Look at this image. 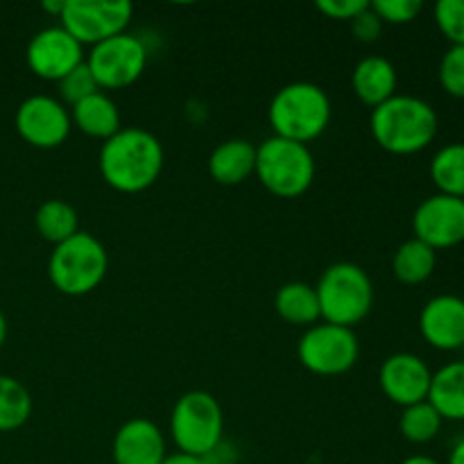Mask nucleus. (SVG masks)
<instances>
[{"label": "nucleus", "mask_w": 464, "mask_h": 464, "mask_svg": "<svg viewBox=\"0 0 464 464\" xmlns=\"http://www.w3.org/2000/svg\"><path fill=\"white\" fill-rule=\"evenodd\" d=\"M170 438L177 453L208 458L225 438V412L211 392L190 390L170 412Z\"/></svg>", "instance_id": "7"}, {"label": "nucleus", "mask_w": 464, "mask_h": 464, "mask_svg": "<svg viewBox=\"0 0 464 464\" xmlns=\"http://www.w3.org/2000/svg\"><path fill=\"white\" fill-rule=\"evenodd\" d=\"M57 84H59V95H62L63 102H68L71 107H75L77 102H82V100H86L89 95L98 93L100 91L98 82H95L93 72L89 71L86 62L80 63L75 71L68 72V75L63 77L62 82H57Z\"/></svg>", "instance_id": "28"}, {"label": "nucleus", "mask_w": 464, "mask_h": 464, "mask_svg": "<svg viewBox=\"0 0 464 464\" xmlns=\"http://www.w3.org/2000/svg\"><path fill=\"white\" fill-rule=\"evenodd\" d=\"M32 417V394L14 376L0 374V433L21 429Z\"/></svg>", "instance_id": "25"}, {"label": "nucleus", "mask_w": 464, "mask_h": 464, "mask_svg": "<svg viewBox=\"0 0 464 464\" xmlns=\"http://www.w3.org/2000/svg\"><path fill=\"white\" fill-rule=\"evenodd\" d=\"M349 25H352L353 36H356L358 41H362V44H374L381 36V32H383V23H381V18L372 12V7L362 9L356 18L349 21Z\"/></svg>", "instance_id": "32"}, {"label": "nucleus", "mask_w": 464, "mask_h": 464, "mask_svg": "<svg viewBox=\"0 0 464 464\" xmlns=\"http://www.w3.org/2000/svg\"><path fill=\"white\" fill-rule=\"evenodd\" d=\"M5 340H7V317H5V313L0 311V349H3Z\"/></svg>", "instance_id": "37"}, {"label": "nucleus", "mask_w": 464, "mask_h": 464, "mask_svg": "<svg viewBox=\"0 0 464 464\" xmlns=\"http://www.w3.org/2000/svg\"><path fill=\"white\" fill-rule=\"evenodd\" d=\"M256 170V145L245 139L222 140L208 157V175L220 186H238Z\"/></svg>", "instance_id": "18"}, {"label": "nucleus", "mask_w": 464, "mask_h": 464, "mask_svg": "<svg viewBox=\"0 0 464 464\" xmlns=\"http://www.w3.org/2000/svg\"><path fill=\"white\" fill-rule=\"evenodd\" d=\"M372 12L381 18V23L388 25H406L412 23L424 9L421 0H374L370 3Z\"/></svg>", "instance_id": "30"}, {"label": "nucleus", "mask_w": 464, "mask_h": 464, "mask_svg": "<svg viewBox=\"0 0 464 464\" xmlns=\"http://www.w3.org/2000/svg\"><path fill=\"white\" fill-rule=\"evenodd\" d=\"M397 68L385 57H365L356 63L352 72L353 95L367 107L376 109L397 95Z\"/></svg>", "instance_id": "17"}, {"label": "nucleus", "mask_w": 464, "mask_h": 464, "mask_svg": "<svg viewBox=\"0 0 464 464\" xmlns=\"http://www.w3.org/2000/svg\"><path fill=\"white\" fill-rule=\"evenodd\" d=\"M84 62L93 72L100 91L127 89L143 75L148 66V48L140 36L122 32L93 45Z\"/></svg>", "instance_id": "10"}, {"label": "nucleus", "mask_w": 464, "mask_h": 464, "mask_svg": "<svg viewBox=\"0 0 464 464\" xmlns=\"http://www.w3.org/2000/svg\"><path fill=\"white\" fill-rule=\"evenodd\" d=\"M361 356V343L353 329L317 322L308 326L297 343V358L311 374H347Z\"/></svg>", "instance_id": "8"}, {"label": "nucleus", "mask_w": 464, "mask_h": 464, "mask_svg": "<svg viewBox=\"0 0 464 464\" xmlns=\"http://www.w3.org/2000/svg\"><path fill=\"white\" fill-rule=\"evenodd\" d=\"M447 464H464V438L458 440V442L451 447Z\"/></svg>", "instance_id": "34"}, {"label": "nucleus", "mask_w": 464, "mask_h": 464, "mask_svg": "<svg viewBox=\"0 0 464 464\" xmlns=\"http://www.w3.org/2000/svg\"><path fill=\"white\" fill-rule=\"evenodd\" d=\"M100 172L113 190L125 195L152 188L163 172L166 154L152 131L122 127L100 150Z\"/></svg>", "instance_id": "1"}, {"label": "nucleus", "mask_w": 464, "mask_h": 464, "mask_svg": "<svg viewBox=\"0 0 464 464\" xmlns=\"http://www.w3.org/2000/svg\"><path fill=\"white\" fill-rule=\"evenodd\" d=\"M254 175L263 188L276 198H302L315 181V157L308 145L270 136L256 145Z\"/></svg>", "instance_id": "6"}, {"label": "nucleus", "mask_w": 464, "mask_h": 464, "mask_svg": "<svg viewBox=\"0 0 464 464\" xmlns=\"http://www.w3.org/2000/svg\"><path fill=\"white\" fill-rule=\"evenodd\" d=\"M331 113L334 107L329 95L313 82H293L281 86L267 104V122L275 131L272 136L304 145L324 134Z\"/></svg>", "instance_id": "3"}, {"label": "nucleus", "mask_w": 464, "mask_h": 464, "mask_svg": "<svg viewBox=\"0 0 464 464\" xmlns=\"http://www.w3.org/2000/svg\"><path fill=\"white\" fill-rule=\"evenodd\" d=\"M426 401L444 421H464V361L447 362L433 372Z\"/></svg>", "instance_id": "20"}, {"label": "nucleus", "mask_w": 464, "mask_h": 464, "mask_svg": "<svg viewBox=\"0 0 464 464\" xmlns=\"http://www.w3.org/2000/svg\"><path fill=\"white\" fill-rule=\"evenodd\" d=\"M134 7L127 0H66L59 25L82 45H98L127 32Z\"/></svg>", "instance_id": "9"}, {"label": "nucleus", "mask_w": 464, "mask_h": 464, "mask_svg": "<svg viewBox=\"0 0 464 464\" xmlns=\"http://www.w3.org/2000/svg\"><path fill=\"white\" fill-rule=\"evenodd\" d=\"M109 272V254L95 236L77 231L53 249L48 258V279L66 297L93 293Z\"/></svg>", "instance_id": "5"}, {"label": "nucleus", "mask_w": 464, "mask_h": 464, "mask_svg": "<svg viewBox=\"0 0 464 464\" xmlns=\"http://www.w3.org/2000/svg\"><path fill=\"white\" fill-rule=\"evenodd\" d=\"M275 308L281 320L295 326H313L322 320L315 285L290 281L276 290Z\"/></svg>", "instance_id": "21"}, {"label": "nucleus", "mask_w": 464, "mask_h": 464, "mask_svg": "<svg viewBox=\"0 0 464 464\" xmlns=\"http://www.w3.org/2000/svg\"><path fill=\"white\" fill-rule=\"evenodd\" d=\"M113 464H163L168 458L166 438L154 421L134 417L113 435Z\"/></svg>", "instance_id": "16"}, {"label": "nucleus", "mask_w": 464, "mask_h": 464, "mask_svg": "<svg viewBox=\"0 0 464 464\" xmlns=\"http://www.w3.org/2000/svg\"><path fill=\"white\" fill-rule=\"evenodd\" d=\"M71 121L82 134L100 140H109L122 130L118 104L102 91L71 107Z\"/></svg>", "instance_id": "19"}, {"label": "nucleus", "mask_w": 464, "mask_h": 464, "mask_svg": "<svg viewBox=\"0 0 464 464\" xmlns=\"http://www.w3.org/2000/svg\"><path fill=\"white\" fill-rule=\"evenodd\" d=\"M34 227L45 243L57 247L80 231V218L75 208L63 199H45L34 213Z\"/></svg>", "instance_id": "23"}, {"label": "nucleus", "mask_w": 464, "mask_h": 464, "mask_svg": "<svg viewBox=\"0 0 464 464\" xmlns=\"http://www.w3.org/2000/svg\"><path fill=\"white\" fill-rule=\"evenodd\" d=\"M415 238L429 247L451 249L464 243V199L435 193L412 213Z\"/></svg>", "instance_id": "12"}, {"label": "nucleus", "mask_w": 464, "mask_h": 464, "mask_svg": "<svg viewBox=\"0 0 464 464\" xmlns=\"http://www.w3.org/2000/svg\"><path fill=\"white\" fill-rule=\"evenodd\" d=\"M433 372L424 358L415 353H392L379 370V383L385 397L397 406L408 408L429 399Z\"/></svg>", "instance_id": "14"}, {"label": "nucleus", "mask_w": 464, "mask_h": 464, "mask_svg": "<svg viewBox=\"0 0 464 464\" xmlns=\"http://www.w3.org/2000/svg\"><path fill=\"white\" fill-rule=\"evenodd\" d=\"M30 71L45 82H62L80 63H84V45L72 39L62 25L36 32L25 50Z\"/></svg>", "instance_id": "13"}, {"label": "nucleus", "mask_w": 464, "mask_h": 464, "mask_svg": "<svg viewBox=\"0 0 464 464\" xmlns=\"http://www.w3.org/2000/svg\"><path fill=\"white\" fill-rule=\"evenodd\" d=\"M438 193L464 199V143H449L435 152L429 168Z\"/></svg>", "instance_id": "24"}, {"label": "nucleus", "mask_w": 464, "mask_h": 464, "mask_svg": "<svg viewBox=\"0 0 464 464\" xmlns=\"http://www.w3.org/2000/svg\"><path fill=\"white\" fill-rule=\"evenodd\" d=\"M14 127L27 145L53 150L71 136L72 121L66 104L50 95H30L23 100L14 116Z\"/></svg>", "instance_id": "11"}, {"label": "nucleus", "mask_w": 464, "mask_h": 464, "mask_svg": "<svg viewBox=\"0 0 464 464\" xmlns=\"http://www.w3.org/2000/svg\"><path fill=\"white\" fill-rule=\"evenodd\" d=\"M163 464H208L204 458H195V456H186V453H172L168 456Z\"/></svg>", "instance_id": "33"}, {"label": "nucleus", "mask_w": 464, "mask_h": 464, "mask_svg": "<svg viewBox=\"0 0 464 464\" xmlns=\"http://www.w3.org/2000/svg\"><path fill=\"white\" fill-rule=\"evenodd\" d=\"M315 7L320 9L324 16L334 18V21H352L356 18L362 9L370 7V0H317Z\"/></svg>", "instance_id": "31"}, {"label": "nucleus", "mask_w": 464, "mask_h": 464, "mask_svg": "<svg viewBox=\"0 0 464 464\" xmlns=\"http://www.w3.org/2000/svg\"><path fill=\"white\" fill-rule=\"evenodd\" d=\"M438 266V252L421 240L411 238L399 245L392 256V272L401 284L420 285L433 276Z\"/></svg>", "instance_id": "22"}, {"label": "nucleus", "mask_w": 464, "mask_h": 464, "mask_svg": "<svg viewBox=\"0 0 464 464\" xmlns=\"http://www.w3.org/2000/svg\"><path fill=\"white\" fill-rule=\"evenodd\" d=\"M322 322L353 329L374 306L370 275L356 263H334L322 272L315 285Z\"/></svg>", "instance_id": "4"}, {"label": "nucleus", "mask_w": 464, "mask_h": 464, "mask_svg": "<svg viewBox=\"0 0 464 464\" xmlns=\"http://www.w3.org/2000/svg\"><path fill=\"white\" fill-rule=\"evenodd\" d=\"M420 334L440 352L464 347V299L458 295H438L420 313Z\"/></svg>", "instance_id": "15"}, {"label": "nucleus", "mask_w": 464, "mask_h": 464, "mask_svg": "<svg viewBox=\"0 0 464 464\" xmlns=\"http://www.w3.org/2000/svg\"><path fill=\"white\" fill-rule=\"evenodd\" d=\"M444 420L440 412L430 406L429 401L415 403V406L403 408L401 420H399V430L403 438L412 444H429L442 430Z\"/></svg>", "instance_id": "26"}, {"label": "nucleus", "mask_w": 464, "mask_h": 464, "mask_svg": "<svg viewBox=\"0 0 464 464\" xmlns=\"http://www.w3.org/2000/svg\"><path fill=\"white\" fill-rule=\"evenodd\" d=\"M401 464H442V462H438L435 460V458H430V456H411V458H406V460H403Z\"/></svg>", "instance_id": "36"}, {"label": "nucleus", "mask_w": 464, "mask_h": 464, "mask_svg": "<svg viewBox=\"0 0 464 464\" xmlns=\"http://www.w3.org/2000/svg\"><path fill=\"white\" fill-rule=\"evenodd\" d=\"M440 130L438 111L415 95H394L372 109L370 131L381 150L397 157L421 152L435 140Z\"/></svg>", "instance_id": "2"}, {"label": "nucleus", "mask_w": 464, "mask_h": 464, "mask_svg": "<svg viewBox=\"0 0 464 464\" xmlns=\"http://www.w3.org/2000/svg\"><path fill=\"white\" fill-rule=\"evenodd\" d=\"M433 14L447 41H451V45H464V0H440Z\"/></svg>", "instance_id": "29"}, {"label": "nucleus", "mask_w": 464, "mask_h": 464, "mask_svg": "<svg viewBox=\"0 0 464 464\" xmlns=\"http://www.w3.org/2000/svg\"><path fill=\"white\" fill-rule=\"evenodd\" d=\"M440 86L451 98L464 100V45H451L440 59Z\"/></svg>", "instance_id": "27"}, {"label": "nucleus", "mask_w": 464, "mask_h": 464, "mask_svg": "<svg viewBox=\"0 0 464 464\" xmlns=\"http://www.w3.org/2000/svg\"><path fill=\"white\" fill-rule=\"evenodd\" d=\"M63 5H66V0H45L41 7H44V12L53 14V16L59 18V16H62V12H63Z\"/></svg>", "instance_id": "35"}]
</instances>
